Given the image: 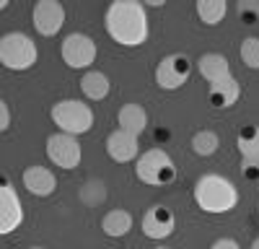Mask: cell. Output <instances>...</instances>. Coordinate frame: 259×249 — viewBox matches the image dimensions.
<instances>
[{
	"mask_svg": "<svg viewBox=\"0 0 259 249\" xmlns=\"http://www.w3.org/2000/svg\"><path fill=\"white\" fill-rule=\"evenodd\" d=\"M249 249H259V239H254V241H251V246H249Z\"/></svg>",
	"mask_w": 259,
	"mask_h": 249,
	"instance_id": "obj_27",
	"label": "cell"
},
{
	"mask_svg": "<svg viewBox=\"0 0 259 249\" xmlns=\"http://www.w3.org/2000/svg\"><path fill=\"white\" fill-rule=\"evenodd\" d=\"M241 96V86H239V80H236L233 75L218 80V83H212L210 91H207V99L215 109H228L231 104H236Z\"/></svg>",
	"mask_w": 259,
	"mask_h": 249,
	"instance_id": "obj_14",
	"label": "cell"
},
{
	"mask_svg": "<svg viewBox=\"0 0 259 249\" xmlns=\"http://www.w3.org/2000/svg\"><path fill=\"white\" fill-rule=\"evenodd\" d=\"M210 249H241V246H239V241H236V239H231V236H223V239H218V241H215Z\"/></svg>",
	"mask_w": 259,
	"mask_h": 249,
	"instance_id": "obj_26",
	"label": "cell"
},
{
	"mask_svg": "<svg viewBox=\"0 0 259 249\" xmlns=\"http://www.w3.org/2000/svg\"><path fill=\"white\" fill-rule=\"evenodd\" d=\"M80 143L75 135H68V133H55L47 138V158L60 166V169H75V166L80 163Z\"/></svg>",
	"mask_w": 259,
	"mask_h": 249,
	"instance_id": "obj_8",
	"label": "cell"
},
{
	"mask_svg": "<svg viewBox=\"0 0 259 249\" xmlns=\"http://www.w3.org/2000/svg\"><path fill=\"white\" fill-rule=\"evenodd\" d=\"M244 65L251 70H259V36H246L241 42V50H239Z\"/></svg>",
	"mask_w": 259,
	"mask_h": 249,
	"instance_id": "obj_22",
	"label": "cell"
},
{
	"mask_svg": "<svg viewBox=\"0 0 259 249\" xmlns=\"http://www.w3.org/2000/svg\"><path fill=\"white\" fill-rule=\"evenodd\" d=\"M60 55H62V62L73 70H80V68H89L91 62L96 60V42L89 36V34H68L62 39V47H60Z\"/></svg>",
	"mask_w": 259,
	"mask_h": 249,
	"instance_id": "obj_7",
	"label": "cell"
},
{
	"mask_svg": "<svg viewBox=\"0 0 259 249\" xmlns=\"http://www.w3.org/2000/svg\"><path fill=\"white\" fill-rule=\"evenodd\" d=\"M11 128V109H8V104L6 101H0V130H8Z\"/></svg>",
	"mask_w": 259,
	"mask_h": 249,
	"instance_id": "obj_25",
	"label": "cell"
},
{
	"mask_svg": "<svg viewBox=\"0 0 259 249\" xmlns=\"http://www.w3.org/2000/svg\"><path fill=\"white\" fill-rule=\"evenodd\" d=\"M200 73H202V78L212 86V83H218V80H223V78L231 75V65H228V60H226L223 55L207 52V55L200 57Z\"/></svg>",
	"mask_w": 259,
	"mask_h": 249,
	"instance_id": "obj_16",
	"label": "cell"
},
{
	"mask_svg": "<svg viewBox=\"0 0 259 249\" xmlns=\"http://www.w3.org/2000/svg\"><path fill=\"white\" fill-rule=\"evenodd\" d=\"M194 202L200 211L205 213H228L239 202V190L233 187L231 179L221 177V174H205L194 184Z\"/></svg>",
	"mask_w": 259,
	"mask_h": 249,
	"instance_id": "obj_2",
	"label": "cell"
},
{
	"mask_svg": "<svg viewBox=\"0 0 259 249\" xmlns=\"http://www.w3.org/2000/svg\"><path fill=\"white\" fill-rule=\"evenodd\" d=\"M31 24L41 36H55L65 26V6L57 0H39L31 11Z\"/></svg>",
	"mask_w": 259,
	"mask_h": 249,
	"instance_id": "obj_9",
	"label": "cell"
},
{
	"mask_svg": "<svg viewBox=\"0 0 259 249\" xmlns=\"http://www.w3.org/2000/svg\"><path fill=\"white\" fill-rule=\"evenodd\" d=\"M106 31L122 47H140L148 39V13L140 0H114L106 8Z\"/></svg>",
	"mask_w": 259,
	"mask_h": 249,
	"instance_id": "obj_1",
	"label": "cell"
},
{
	"mask_svg": "<svg viewBox=\"0 0 259 249\" xmlns=\"http://www.w3.org/2000/svg\"><path fill=\"white\" fill-rule=\"evenodd\" d=\"M135 174H138L140 182H145L150 187H163L168 182H174L177 166L163 148H150L140 156V161L135 166Z\"/></svg>",
	"mask_w": 259,
	"mask_h": 249,
	"instance_id": "obj_5",
	"label": "cell"
},
{
	"mask_svg": "<svg viewBox=\"0 0 259 249\" xmlns=\"http://www.w3.org/2000/svg\"><path fill=\"white\" fill-rule=\"evenodd\" d=\"M218 145H221V138L212 130H200L192 138V151L197 156H212L215 151H218Z\"/></svg>",
	"mask_w": 259,
	"mask_h": 249,
	"instance_id": "obj_21",
	"label": "cell"
},
{
	"mask_svg": "<svg viewBox=\"0 0 259 249\" xmlns=\"http://www.w3.org/2000/svg\"><path fill=\"white\" fill-rule=\"evenodd\" d=\"M36 42L24 31H11L0 39V62L8 70H29L36 62Z\"/></svg>",
	"mask_w": 259,
	"mask_h": 249,
	"instance_id": "obj_4",
	"label": "cell"
},
{
	"mask_svg": "<svg viewBox=\"0 0 259 249\" xmlns=\"http://www.w3.org/2000/svg\"><path fill=\"white\" fill-rule=\"evenodd\" d=\"M194 11H197L202 24L218 26L228 13V6H226V0H197V3H194Z\"/></svg>",
	"mask_w": 259,
	"mask_h": 249,
	"instance_id": "obj_19",
	"label": "cell"
},
{
	"mask_svg": "<svg viewBox=\"0 0 259 249\" xmlns=\"http://www.w3.org/2000/svg\"><path fill=\"white\" fill-rule=\"evenodd\" d=\"M24 187L36 195V197H50L55 190H57V179L52 174V169H47V166H29V169H24Z\"/></svg>",
	"mask_w": 259,
	"mask_h": 249,
	"instance_id": "obj_13",
	"label": "cell"
},
{
	"mask_svg": "<svg viewBox=\"0 0 259 249\" xmlns=\"http://www.w3.org/2000/svg\"><path fill=\"white\" fill-rule=\"evenodd\" d=\"M50 117L60 128V133H68V135H75V138L85 135L94 128V109L85 101H78V99L57 101L50 109Z\"/></svg>",
	"mask_w": 259,
	"mask_h": 249,
	"instance_id": "obj_3",
	"label": "cell"
},
{
	"mask_svg": "<svg viewBox=\"0 0 259 249\" xmlns=\"http://www.w3.org/2000/svg\"><path fill=\"white\" fill-rule=\"evenodd\" d=\"M189 75H192V60L187 55H182V52L166 55L156 65V83H158V89H163V91L182 89L184 83L189 80Z\"/></svg>",
	"mask_w": 259,
	"mask_h": 249,
	"instance_id": "obj_6",
	"label": "cell"
},
{
	"mask_svg": "<svg viewBox=\"0 0 259 249\" xmlns=\"http://www.w3.org/2000/svg\"><path fill=\"white\" fill-rule=\"evenodd\" d=\"M156 249H168V246H156Z\"/></svg>",
	"mask_w": 259,
	"mask_h": 249,
	"instance_id": "obj_29",
	"label": "cell"
},
{
	"mask_svg": "<svg viewBox=\"0 0 259 249\" xmlns=\"http://www.w3.org/2000/svg\"><path fill=\"white\" fill-rule=\"evenodd\" d=\"M140 228H143V234L148 239H168L171 234H174V228H177V218L174 213L168 211L166 205H153V208H148L143 221H140Z\"/></svg>",
	"mask_w": 259,
	"mask_h": 249,
	"instance_id": "obj_10",
	"label": "cell"
},
{
	"mask_svg": "<svg viewBox=\"0 0 259 249\" xmlns=\"http://www.w3.org/2000/svg\"><path fill=\"white\" fill-rule=\"evenodd\" d=\"M109 89H112V83H109V78H106L101 70H89L80 78V91H83V96L89 101L106 99V96H109Z\"/></svg>",
	"mask_w": 259,
	"mask_h": 249,
	"instance_id": "obj_17",
	"label": "cell"
},
{
	"mask_svg": "<svg viewBox=\"0 0 259 249\" xmlns=\"http://www.w3.org/2000/svg\"><path fill=\"white\" fill-rule=\"evenodd\" d=\"M241 158H259V124H244L236 135Z\"/></svg>",
	"mask_w": 259,
	"mask_h": 249,
	"instance_id": "obj_20",
	"label": "cell"
},
{
	"mask_svg": "<svg viewBox=\"0 0 259 249\" xmlns=\"http://www.w3.org/2000/svg\"><path fill=\"white\" fill-rule=\"evenodd\" d=\"M29 249H47V246H29Z\"/></svg>",
	"mask_w": 259,
	"mask_h": 249,
	"instance_id": "obj_28",
	"label": "cell"
},
{
	"mask_svg": "<svg viewBox=\"0 0 259 249\" xmlns=\"http://www.w3.org/2000/svg\"><path fill=\"white\" fill-rule=\"evenodd\" d=\"M117 124H119V130H127V133H133V135H143L145 128H148V112L143 104H135V101H130L124 104V107L117 112Z\"/></svg>",
	"mask_w": 259,
	"mask_h": 249,
	"instance_id": "obj_15",
	"label": "cell"
},
{
	"mask_svg": "<svg viewBox=\"0 0 259 249\" xmlns=\"http://www.w3.org/2000/svg\"><path fill=\"white\" fill-rule=\"evenodd\" d=\"M130 228H133V216H130L127 211H122V208H117V211H109V213L101 218V231H104L106 236H112V239L127 236Z\"/></svg>",
	"mask_w": 259,
	"mask_h": 249,
	"instance_id": "obj_18",
	"label": "cell"
},
{
	"mask_svg": "<svg viewBox=\"0 0 259 249\" xmlns=\"http://www.w3.org/2000/svg\"><path fill=\"white\" fill-rule=\"evenodd\" d=\"M256 211H259V200H256Z\"/></svg>",
	"mask_w": 259,
	"mask_h": 249,
	"instance_id": "obj_30",
	"label": "cell"
},
{
	"mask_svg": "<svg viewBox=\"0 0 259 249\" xmlns=\"http://www.w3.org/2000/svg\"><path fill=\"white\" fill-rule=\"evenodd\" d=\"M24 221V205H21V197L16 195V190L3 182L0 187V231L3 234H11L13 228L21 226Z\"/></svg>",
	"mask_w": 259,
	"mask_h": 249,
	"instance_id": "obj_11",
	"label": "cell"
},
{
	"mask_svg": "<svg viewBox=\"0 0 259 249\" xmlns=\"http://www.w3.org/2000/svg\"><path fill=\"white\" fill-rule=\"evenodd\" d=\"M241 174L249 182H259V158H241Z\"/></svg>",
	"mask_w": 259,
	"mask_h": 249,
	"instance_id": "obj_24",
	"label": "cell"
},
{
	"mask_svg": "<svg viewBox=\"0 0 259 249\" xmlns=\"http://www.w3.org/2000/svg\"><path fill=\"white\" fill-rule=\"evenodd\" d=\"M106 153H109V158L117 161V163H127V161L138 158V153H140L138 135L117 128L114 133H109V138H106Z\"/></svg>",
	"mask_w": 259,
	"mask_h": 249,
	"instance_id": "obj_12",
	"label": "cell"
},
{
	"mask_svg": "<svg viewBox=\"0 0 259 249\" xmlns=\"http://www.w3.org/2000/svg\"><path fill=\"white\" fill-rule=\"evenodd\" d=\"M236 11H239V18L244 24H256L259 21V3L256 0H241V3L236 6Z\"/></svg>",
	"mask_w": 259,
	"mask_h": 249,
	"instance_id": "obj_23",
	"label": "cell"
}]
</instances>
